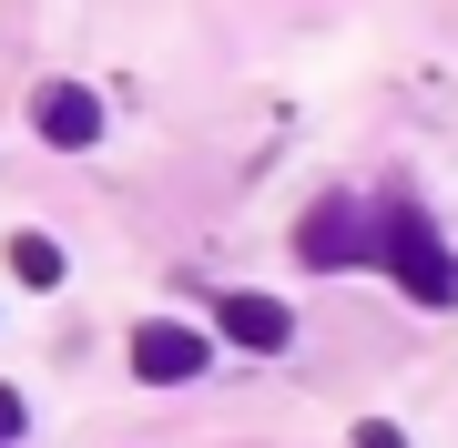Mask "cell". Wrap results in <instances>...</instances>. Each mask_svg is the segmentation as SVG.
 <instances>
[{
  "label": "cell",
  "instance_id": "obj_1",
  "mask_svg": "<svg viewBox=\"0 0 458 448\" xmlns=\"http://www.w3.org/2000/svg\"><path fill=\"white\" fill-rule=\"evenodd\" d=\"M377 266L397 275L408 306H448L458 296V255L438 245V224H428L418 204H387V215H377Z\"/></svg>",
  "mask_w": 458,
  "mask_h": 448
},
{
  "label": "cell",
  "instance_id": "obj_2",
  "mask_svg": "<svg viewBox=\"0 0 458 448\" xmlns=\"http://www.w3.org/2000/svg\"><path fill=\"white\" fill-rule=\"evenodd\" d=\"M204 326H183V316H143L132 326V377L143 387H183V377H204Z\"/></svg>",
  "mask_w": 458,
  "mask_h": 448
},
{
  "label": "cell",
  "instance_id": "obj_3",
  "mask_svg": "<svg viewBox=\"0 0 458 448\" xmlns=\"http://www.w3.org/2000/svg\"><path fill=\"white\" fill-rule=\"evenodd\" d=\"M295 255L336 275V266H367V255H377V234H367V215H357L346 194H327V204L306 215V234H295Z\"/></svg>",
  "mask_w": 458,
  "mask_h": 448
},
{
  "label": "cell",
  "instance_id": "obj_4",
  "mask_svg": "<svg viewBox=\"0 0 458 448\" xmlns=\"http://www.w3.org/2000/svg\"><path fill=\"white\" fill-rule=\"evenodd\" d=\"M31 123H41V143L92 153V143H102V92H92V82H41V92H31Z\"/></svg>",
  "mask_w": 458,
  "mask_h": 448
},
{
  "label": "cell",
  "instance_id": "obj_5",
  "mask_svg": "<svg viewBox=\"0 0 458 448\" xmlns=\"http://www.w3.org/2000/svg\"><path fill=\"white\" fill-rule=\"evenodd\" d=\"M214 326L234 336V347H255V357H276L285 336H295V316L276 296H255V285H234V296H214Z\"/></svg>",
  "mask_w": 458,
  "mask_h": 448
},
{
  "label": "cell",
  "instance_id": "obj_6",
  "mask_svg": "<svg viewBox=\"0 0 458 448\" xmlns=\"http://www.w3.org/2000/svg\"><path fill=\"white\" fill-rule=\"evenodd\" d=\"M11 275L21 285H62V245L51 234H11Z\"/></svg>",
  "mask_w": 458,
  "mask_h": 448
},
{
  "label": "cell",
  "instance_id": "obj_7",
  "mask_svg": "<svg viewBox=\"0 0 458 448\" xmlns=\"http://www.w3.org/2000/svg\"><path fill=\"white\" fill-rule=\"evenodd\" d=\"M357 448H408V438H397L387 418H357Z\"/></svg>",
  "mask_w": 458,
  "mask_h": 448
},
{
  "label": "cell",
  "instance_id": "obj_8",
  "mask_svg": "<svg viewBox=\"0 0 458 448\" xmlns=\"http://www.w3.org/2000/svg\"><path fill=\"white\" fill-rule=\"evenodd\" d=\"M0 438H21V387H0Z\"/></svg>",
  "mask_w": 458,
  "mask_h": 448
}]
</instances>
